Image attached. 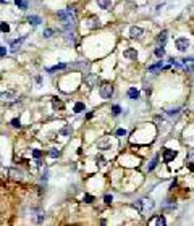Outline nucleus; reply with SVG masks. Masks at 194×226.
I'll return each mask as SVG.
<instances>
[{"label": "nucleus", "mask_w": 194, "mask_h": 226, "mask_svg": "<svg viewBox=\"0 0 194 226\" xmlns=\"http://www.w3.org/2000/svg\"><path fill=\"white\" fill-rule=\"evenodd\" d=\"M57 16L60 19L65 33H70V31L74 29V26H76V10H74V7H68L66 10L58 11Z\"/></svg>", "instance_id": "obj_1"}, {"label": "nucleus", "mask_w": 194, "mask_h": 226, "mask_svg": "<svg viewBox=\"0 0 194 226\" xmlns=\"http://www.w3.org/2000/svg\"><path fill=\"white\" fill-rule=\"evenodd\" d=\"M99 94H100V97L104 99V100H109V99L113 96V86L109 84V82H104V84L100 86V89H99Z\"/></svg>", "instance_id": "obj_2"}, {"label": "nucleus", "mask_w": 194, "mask_h": 226, "mask_svg": "<svg viewBox=\"0 0 194 226\" xmlns=\"http://www.w3.org/2000/svg\"><path fill=\"white\" fill-rule=\"evenodd\" d=\"M175 47H176V50H180V52H186V50L189 49V41L186 37H178L175 41Z\"/></svg>", "instance_id": "obj_3"}, {"label": "nucleus", "mask_w": 194, "mask_h": 226, "mask_svg": "<svg viewBox=\"0 0 194 226\" xmlns=\"http://www.w3.org/2000/svg\"><path fill=\"white\" fill-rule=\"evenodd\" d=\"M16 99V92L15 90H5V92L0 94V100L2 102H13Z\"/></svg>", "instance_id": "obj_4"}, {"label": "nucleus", "mask_w": 194, "mask_h": 226, "mask_svg": "<svg viewBox=\"0 0 194 226\" xmlns=\"http://www.w3.org/2000/svg\"><path fill=\"white\" fill-rule=\"evenodd\" d=\"M142 34H144L142 27H139V26H131L129 27V36H131L133 39H141Z\"/></svg>", "instance_id": "obj_5"}, {"label": "nucleus", "mask_w": 194, "mask_h": 226, "mask_svg": "<svg viewBox=\"0 0 194 226\" xmlns=\"http://www.w3.org/2000/svg\"><path fill=\"white\" fill-rule=\"evenodd\" d=\"M175 157H176V150H172V149H165L164 150V162H165V163L172 162Z\"/></svg>", "instance_id": "obj_6"}, {"label": "nucleus", "mask_w": 194, "mask_h": 226, "mask_svg": "<svg viewBox=\"0 0 194 226\" xmlns=\"http://www.w3.org/2000/svg\"><path fill=\"white\" fill-rule=\"evenodd\" d=\"M25 41H26V36H23V37L13 41V42H11V45H10V50H11V52H18V49L23 45V42H25Z\"/></svg>", "instance_id": "obj_7"}, {"label": "nucleus", "mask_w": 194, "mask_h": 226, "mask_svg": "<svg viewBox=\"0 0 194 226\" xmlns=\"http://www.w3.org/2000/svg\"><path fill=\"white\" fill-rule=\"evenodd\" d=\"M97 149H99V150H107V149H110V139H109V137H102V139L97 142Z\"/></svg>", "instance_id": "obj_8"}, {"label": "nucleus", "mask_w": 194, "mask_h": 226, "mask_svg": "<svg viewBox=\"0 0 194 226\" xmlns=\"http://www.w3.org/2000/svg\"><path fill=\"white\" fill-rule=\"evenodd\" d=\"M123 57H125V58H128V60H136V58H138V52H136V49H126L125 52H123Z\"/></svg>", "instance_id": "obj_9"}, {"label": "nucleus", "mask_w": 194, "mask_h": 226, "mask_svg": "<svg viewBox=\"0 0 194 226\" xmlns=\"http://www.w3.org/2000/svg\"><path fill=\"white\" fill-rule=\"evenodd\" d=\"M84 82L89 87H94V86L97 84V76H94V74H86V76H84Z\"/></svg>", "instance_id": "obj_10"}, {"label": "nucleus", "mask_w": 194, "mask_h": 226, "mask_svg": "<svg viewBox=\"0 0 194 226\" xmlns=\"http://www.w3.org/2000/svg\"><path fill=\"white\" fill-rule=\"evenodd\" d=\"M28 23H29L31 26H39L42 23L41 16H37V15H31V16H28Z\"/></svg>", "instance_id": "obj_11"}, {"label": "nucleus", "mask_w": 194, "mask_h": 226, "mask_svg": "<svg viewBox=\"0 0 194 226\" xmlns=\"http://www.w3.org/2000/svg\"><path fill=\"white\" fill-rule=\"evenodd\" d=\"M167 39H168V33H167V31H162V33L157 36V44L164 45V44L167 42Z\"/></svg>", "instance_id": "obj_12"}, {"label": "nucleus", "mask_w": 194, "mask_h": 226, "mask_svg": "<svg viewBox=\"0 0 194 226\" xmlns=\"http://www.w3.org/2000/svg\"><path fill=\"white\" fill-rule=\"evenodd\" d=\"M165 223H167V220H165L164 215H160V216H157V218H154V220L149 221V225H160V226H164Z\"/></svg>", "instance_id": "obj_13"}, {"label": "nucleus", "mask_w": 194, "mask_h": 226, "mask_svg": "<svg viewBox=\"0 0 194 226\" xmlns=\"http://www.w3.org/2000/svg\"><path fill=\"white\" fill-rule=\"evenodd\" d=\"M97 5L100 7L102 10H109L112 7V0H97Z\"/></svg>", "instance_id": "obj_14"}, {"label": "nucleus", "mask_w": 194, "mask_h": 226, "mask_svg": "<svg viewBox=\"0 0 194 226\" xmlns=\"http://www.w3.org/2000/svg\"><path fill=\"white\" fill-rule=\"evenodd\" d=\"M128 97L131 99V100H136V99H139V90H138L136 87H131V89H128Z\"/></svg>", "instance_id": "obj_15"}, {"label": "nucleus", "mask_w": 194, "mask_h": 226, "mask_svg": "<svg viewBox=\"0 0 194 226\" xmlns=\"http://www.w3.org/2000/svg\"><path fill=\"white\" fill-rule=\"evenodd\" d=\"M65 68H66L65 63H58V65H55V66H50V68H47L45 71H47V73H54V71H60V70H65Z\"/></svg>", "instance_id": "obj_16"}, {"label": "nucleus", "mask_w": 194, "mask_h": 226, "mask_svg": "<svg viewBox=\"0 0 194 226\" xmlns=\"http://www.w3.org/2000/svg\"><path fill=\"white\" fill-rule=\"evenodd\" d=\"M34 221L36 223H42V221H44V213L41 212V210H37V212H34Z\"/></svg>", "instance_id": "obj_17"}, {"label": "nucleus", "mask_w": 194, "mask_h": 226, "mask_svg": "<svg viewBox=\"0 0 194 226\" xmlns=\"http://www.w3.org/2000/svg\"><path fill=\"white\" fill-rule=\"evenodd\" d=\"M142 205H144V210L154 208V200L152 199H142Z\"/></svg>", "instance_id": "obj_18"}, {"label": "nucleus", "mask_w": 194, "mask_h": 226, "mask_svg": "<svg viewBox=\"0 0 194 226\" xmlns=\"http://www.w3.org/2000/svg\"><path fill=\"white\" fill-rule=\"evenodd\" d=\"M15 3H16V7L19 10H28V2L26 0H15Z\"/></svg>", "instance_id": "obj_19"}, {"label": "nucleus", "mask_w": 194, "mask_h": 226, "mask_svg": "<svg viewBox=\"0 0 194 226\" xmlns=\"http://www.w3.org/2000/svg\"><path fill=\"white\" fill-rule=\"evenodd\" d=\"M162 68H164V65H162V62H159V63H155V65L149 66V73H155V71H159Z\"/></svg>", "instance_id": "obj_20"}, {"label": "nucleus", "mask_w": 194, "mask_h": 226, "mask_svg": "<svg viewBox=\"0 0 194 226\" xmlns=\"http://www.w3.org/2000/svg\"><path fill=\"white\" fill-rule=\"evenodd\" d=\"M84 108H86V107H84V104H83V102H78V104H74L73 112H74V113H81Z\"/></svg>", "instance_id": "obj_21"}, {"label": "nucleus", "mask_w": 194, "mask_h": 226, "mask_svg": "<svg viewBox=\"0 0 194 226\" xmlns=\"http://www.w3.org/2000/svg\"><path fill=\"white\" fill-rule=\"evenodd\" d=\"M52 105H54V108H55V110H58V108H62V107H63V102L60 100V99H54Z\"/></svg>", "instance_id": "obj_22"}, {"label": "nucleus", "mask_w": 194, "mask_h": 226, "mask_svg": "<svg viewBox=\"0 0 194 226\" xmlns=\"http://www.w3.org/2000/svg\"><path fill=\"white\" fill-rule=\"evenodd\" d=\"M155 55H157L159 58H162V57H164V55H165V49H164V45L157 47V49H155Z\"/></svg>", "instance_id": "obj_23"}, {"label": "nucleus", "mask_w": 194, "mask_h": 226, "mask_svg": "<svg viewBox=\"0 0 194 226\" xmlns=\"http://www.w3.org/2000/svg\"><path fill=\"white\" fill-rule=\"evenodd\" d=\"M157 163H159V157H155V158H154V160H152V162H150V165L147 166V170H149V171H152V170H154V168H155V166H157Z\"/></svg>", "instance_id": "obj_24"}, {"label": "nucleus", "mask_w": 194, "mask_h": 226, "mask_svg": "<svg viewBox=\"0 0 194 226\" xmlns=\"http://www.w3.org/2000/svg\"><path fill=\"white\" fill-rule=\"evenodd\" d=\"M49 157H52V158H58V157H60V150L52 149V150L49 152Z\"/></svg>", "instance_id": "obj_25"}, {"label": "nucleus", "mask_w": 194, "mask_h": 226, "mask_svg": "<svg viewBox=\"0 0 194 226\" xmlns=\"http://www.w3.org/2000/svg\"><path fill=\"white\" fill-rule=\"evenodd\" d=\"M133 207H134V208H138V210H139V212H142V210H144V205H142V200H138V202H134V204H133Z\"/></svg>", "instance_id": "obj_26"}, {"label": "nucleus", "mask_w": 194, "mask_h": 226, "mask_svg": "<svg viewBox=\"0 0 194 226\" xmlns=\"http://www.w3.org/2000/svg\"><path fill=\"white\" fill-rule=\"evenodd\" d=\"M0 31H2V33H7V34H8V31H10L8 23H2V24H0Z\"/></svg>", "instance_id": "obj_27"}, {"label": "nucleus", "mask_w": 194, "mask_h": 226, "mask_svg": "<svg viewBox=\"0 0 194 226\" xmlns=\"http://www.w3.org/2000/svg\"><path fill=\"white\" fill-rule=\"evenodd\" d=\"M112 113L115 115V116H118V115L121 113V108H120V105H113V107H112Z\"/></svg>", "instance_id": "obj_28"}, {"label": "nucleus", "mask_w": 194, "mask_h": 226, "mask_svg": "<svg viewBox=\"0 0 194 226\" xmlns=\"http://www.w3.org/2000/svg\"><path fill=\"white\" fill-rule=\"evenodd\" d=\"M54 33H55L54 29H50V27H47V29L44 31V37H47V39H49V37H52V36H54Z\"/></svg>", "instance_id": "obj_29"}, {"label": "nucleus", "mask_w": 194, "mask_h": 226, "mask_svg": "<svg viewBox=\"0 0 194 226\" xmlns=\"http://www.w3.org/2000/svg\"><path fill=\"white\" fill-rule=\"evenodd\" d=\"M89 26H91V27H96V26H99V18H96V16H92V18H91Z\"/></svg>", "instance_id": "obj_30"}, {"label": "nucleus", "mask_w": 194, "mask_h": 226, "mask_svg": "<svg viewBox=\"0 0 194 226\" xmlns=\"http://www.w3.org/2000/svg\"><path fill=\"white\" fill-rule=\"evenodd\" d=\"M11 126H13V128H19V126H21L19 118H13V120H11Z\"/></svg>", "instance_id": "obj_31"}, {"label": "nucleus", "mask_w": 194, "mask_h": 226, "mask_svg": "<svg viewBox=\"0 0 194 226\" xmlns=\"http://www.w3.org/2000/svg\"><path fill=\"white\" fill-rule=\"evenodd\" d=\"M33 157H34V158H41V157H42V152H41L39 149H34V150H33Z\"/></svg>", "instance_id": "obj_32"}, {"label": "nucleus", "mask_w": 194, "mask_h": 226, "mask_svg": "<svg viewBox=\"0 0 194 226\" xmlns=\"http://www.w3.org/2000/svg\"><path fill=\"white\" fill-rule=\"evenodd\" d=\"M84 202H86V204H92V202H94V197L89 196V194H86V196H84Z\"/></svg>", "instance_id": "obj_33"}, {"label": "nucleus", "mask_w": 194, "mask_h": 226, "mask_svg": "<svg viewBox=\"0 0 194 226\" xmlns=\"http://www.w3.org/2000/svg\"><path fill=\"white\" fill-rule=\"evenodd\" d=\"M96 162H99V165H100V166H104V165H105V158H104V157H100V155L96 157Z\"/></svg>", "instance_id": "obj_34"}, {"label": "nucleus", "mask_w": 194, "mask_h": 226, "mask_svg": "<svg viewBox=\"0 0 194 226\" xmlns=\"http://www.w3.org/2000/svg\"><path fill=\"white\" fill-rule=\"evenodd\" d=\"M117 136H126V129H123V128L117 129Z\"/></svg>", "instance_id": "obj_35"}, {"label": "nucleus", "mask_w": 194, "mask_h": 226, "mask_svg": "<svg viewBox=\"0 0 194 226\" xmlns=\"http://www.w3.org/2000/svg\"><path fill=\"white\" fill-rule=\"evenodd\" d=\"M104 200H105V204H112V200H113V197H112V196H109V194H107V196L104 197Z\"/></svg>", "instance_id": "obj_36"}, {"label": "nucleus", "mask_w": 194, "mask_h": 226, "mask_svg": "<svg viewBox=\"0 0 194 226\" xmlns=\"http://www.w3.org/2000/svg\"><path fill=\"white\" fill-rule=\"evenodd\" d=\"M7 55V47H0V57H5Z\"/></svg>", "instance_id": "obj_37"}, {"label": "nucleus", "mask_w": 194, "mask_h": 226, "mask_svg": "<svg viewBox=\"0 0 194 226\" xmlns=\"http://www.w3.org/2000/svg\"><path fill=\"white\" fill-rule=\"evenodd\" d=\"M60 133H62V134H65V136H66V134H70V133H71V129L68 128V126H66V128H63V129L60 131Z\"/></svg>", "instance_id": "obj_38"}, {"label": "nucleus", "mask_w": 194, "mask_h": 226, "mask_svg": "<svg viewBox=\"0 0 194 226\" xmlns=\"http://www.w3.org/2000/svg\"><path fill=\"white\" fill-rule=\"evenodd\" d=\"M189 170H191V171H194V165H189Z\"/></svg>", "instance_id": "obj_39"}, {"label": "nucleus", "mask_w": 194, "mask_h": 226, "mask_svg": "<svg viewBox=\"0 0 194 226\" xmlns=\"http://www.w3.org/2000/svg\"><path fill=\"white\" fill-rule=\"evenodd\" d=\"M0 3H5V0H0Z\"/></svg>", "instance_id": "obj_40"}]
</instances>
